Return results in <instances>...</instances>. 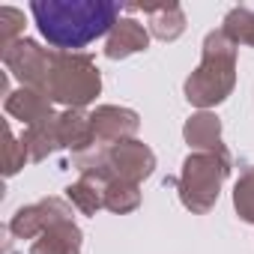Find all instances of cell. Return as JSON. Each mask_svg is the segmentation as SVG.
<instances>
[{
    "instance_id": "1",
    "label": "cell",
    "mask_w": 254,
    "mask_h": 254,
    "mask_svg": "<svg viewBox=\"0 0 254 254\" xmlns=\"http://www.w3.org/2000/svg\"><path fill=\"white\" fill-rule=\"evenodd\" d=\"M30 12L54 48L75 51L117 27L120 6L108 0H36Z\"/></svg>"
},
{
    "instance_id": "2",
    "label": "cell",
    "mask_w": 254,
    "mask_h": 254,
    "mask_svg": "<svg viewBox=\"0 0 254 254\" xmlns=\"http://www.w3.org/2000/svg\"><path fill=\"white\" fill-rule=\"evenodd\" d=\"M233 57H236V42L221 30L206 36V51H203V66L189 78L186 93L197 105H212L227 96L233 87Z\"/></svg>"
},
{
    "instance_id": "3",
    "label": "cell",
    "mask_w": 254,
    "mask_h": 254,
    "mask_svg": "<svg viewBox=\"0 0 254 254\" xmlns=\"http://www.w3.org/2000/svg\"><path fill=\"white\" fill-rule=\"evenodd\" d=\"M48 84H51V96L57 102L84 105V102H90L99 93V72L90 63V57L57 54V57H51Z\"/></svg>"
},
{
    "instance_id": "4",
    "label": "cell",
    "mask_w": 254,
    "mask_h": 254,
    "mask_svg": "<svg viewBox=\"0 0 254 254\" xmlns=\"http://www.w3.org/2000/svg\"><path fill=\"white\" fill-rule=\"evenodd\" d=\"M227 171V162H215L212 156H194L186 162V183H183V197L191 209H206L215 194L218 183Z\"/></svg>"
},
{
    "instance_id": "5",
    "label": "cell",
    "mask_w": 254,
    "mask_h": 254,
    "mask_svg": "<svg viewBox=\"0 0 254 254\" xmlns=\"http://www.w3.org/2000/svg\"><path fill=\"white\" fill-rule=\"evenodd\" d=\"M144 48H147V30H144V24L126 18V21H117V30L108 39L105 54L117 60V57H129V54L144 51Z\"/></svg>"
},
{
    "instance_id": "6",
    "label": "cell",
    "mask_w": 254,
    "mask_h": 254,
    "mask_svg": "<svg viewBox=\"0 0 254 254\" xmlns=\"http://www.w3.org/2000/svg\"><path fill=\"white\" fill-rule=\"evenodd\" d=\"M150 15V24H153V33L159 39H177L183 33V9L177 3H165V6H138Z\"/></svg>"
},
{
    "instance_id": "7",
    "label": "cell",
    "mask_w": 254,
    "mask_h": 254,
    "mask_svg": "<svg viewBox=\"0 0 254 254\" xmlns=\"http://www.w3.org/2000/svg\"><path fill=\"white\" fill-rule=\"evenodd\" d=\"M90 120H93V129H99L105 138H114L117 132H135V129H138L135 114L117 111V108H102V111L93 114Z\"/></svg>"
},
{
    "instance_id": "8",
    "label": "cell",
    "mask_w": 254,
    "mask_h": 254,
    "mask_svg": "<svg viewBox=\"0 0 254 254\" xmlns=\"http://www.w3.org/2000/svg\"><path fill=\"white\" fill-rule=\"evenodd\" d=\"M117 165L123 168V174H129V177H147L153 171V156L150 150H144L141 144H123L117 153H114Z\"/></svg>"
},
{
    "instance_id": "9",
    "label": "cell",
    "mask_w": 254,
    "mask_h": 254,
    "mask_svg": "<svg viewBox=\"0 0 254 254\" xmlns=\"http://www.w3.org/2000/svg\"><path fill=\"white\" fill-rule=\"evenodd\" d=\"M224 33H227L233 42H251V45H254V12L245 9V6L233 9V12L227 15V21H224Z\"/></svg>"
},
{
    "instance_id": "10",
    "label": "cell",
    "mask_w": 254,
    "mask_h": 254,
    "mask_svg": "<svg viewBox=\"0 0 254 254\" xmlns=\"http://www.w3.org/2000/svg\"><path fill=\"white\" fill-rule=\"evenodd\" d=\"M186 135L197 147H212V144H218V123H215V117H206V114L203 117H194L189 123Z\"/></svg>"
},
{
    "instance_id": "11",
    "label": "cell",
    "mask_w": 254,
    "mask_h": 254,
    "mask_svg": "<svg viewBox=\"0 0 254 254\" xmlns=\"http://www.w3.org/2000/svg\"><path fill=\"white\" fill-rule=\"evenodd\" d=\"M236 206H239L242 218L254 221V171L245 177L242 186H236Z\"/></svg>"
}]
</instances>
